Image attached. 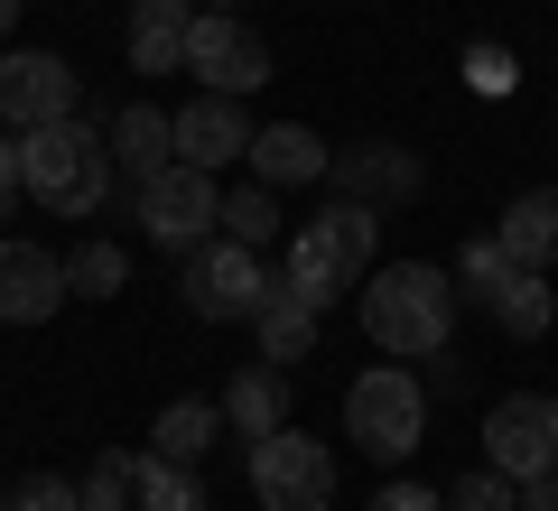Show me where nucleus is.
Wrapping results in <instances>:
<instances>
[{
    "mask_svg": "<svg viewBox=\"0 0 558 511\" xmlns=\"http://www.w3.org/2000/svg\"><path fill=\"white\" fill-rule=\"evenodd\" d=\"M512 270H521V260L502 252L494 233H484V242H465V260H457V289H465V297H484V307H494V297H502V279H512Z\"/></svg>",
    "mask_w": 558,
    "mask_h": 511,
    "instance_id": "b1692460",
    "label": "nucleus"
},
{
    "mask_svg": "<svg viewBox=\"0 0 558 511\" xmlns=\"http://www.w3.org/2000/svg\"><path fill=\"white\" fill-rule=\"evenodd\" d=\"M502 252L521 260V270H549L558 260V186H531V196H512L502 205Z\"/></svg>",
    "mask_w": 558,
    "mask_h": 511,
    "instance_id": "f3484780",
    "label": "nucleus"
},
{
    "mask_svg": "<svg viewBox=\"0 0 558 511\" xmlns=\"http://www.w3.org/2000/svg\"><path fill=\"white\" fill-rule=\"evenodd\" d=\"M84 511H131V455H102V465H94V484H84Z\"/></svg>",
    "mask_w": 558,
    "mask_h": 511,
    "instance_id": "cd10ccee",
    "label": "nucleus"
},
{
    "mask_svg": "<svg viewBox=\"0 0 558 511\" xmlns=\"http://www.w3.org/2000/svg\"><path fill=\"white\" fill-rule=\"evenodd\" d=\"M186 28H196V0H131V65L140 75H178Z\"/></svg>",
    "mask_w": 558,
    "mask_h": 511,
    "instance_id": "2eb2a0df",
    "label": "nucleus"
},
{
    "mask_svg": "<svg viewBox=\"0 0 558 511\" xmlns=\"http://www.w3.org/2000/svg\"><path fill=\"white\" fill-rule=\"evenodd\" d=\"M223 242L270 252V242H279V186H242V196H223Z\"/></svg>",
    "mask_w": 558,
    "mask_h": 511,
    "instance_id": "5701e85b",
    "label": "nucleus"
},
{
    "mask_svg": "<svg viewBox=\"0 0 558 511\" xmlns=\"http://www.w3.org/2000/svg\"><path fill=\"white\" fill-rule=\"evenodd\" d=\"M140 223H149L159 252H196L223 223V186L205 178V168H186V158H168L159 178H140Z\"/></svg>",
    "mask_w": 558,
    "mask_h": 511,
    "instance_id": "39448f33",
    "label": "nucleus"
},
{
    "mask_svg": "<svg viewBox=\"0 0 558 511\" xmlns=\"http://www.w3.org/2000/svg\"><path fill=\"white\" fill-rule=\"evenodd\" d=\"M0 121L10 131H47V121H75V65L65 57H0Z\"/></svg>",
    "mask_w": 558,
    "mask_h": 511,
    "instance_id": "9d476101",
    "label": "nucleus"
},
{
    "mask_svg": "<svg viewBox=\"0 0 558 511\" xmlns=\"http://www.w3.org/2000/svg\"><path fill=\"white\" fill-rule=\"evenodd\" d=\"M326 178H336L344 205H410L418 196V149H400V139H363V149H336L326 158Z\"/></svg>",
    "mask_w": 558,
    "mask_h": 511,
    "instance_id": "9b49d317",
    "label": "nucleus"
},
{
    "mask_svg": "<svg viewBox=\"0 0 558 511\" xmlns=\"http://www.w3.org/2000/svg\"><path fill=\"white\" fill-rule=\"evenodd\" d=\"M20 10H28V0H0V38H10V28H20Z\"/></svg>",
    "mask_w": 558,
    "mask_h": 511,
    "instance_id": "473e14b6",
    "label": "nucleus"
},
{
    "mask_svg": "<svg viewBox=\"0 0 558 511\" xmlns=\"http://www.w3.org/2000/svg\"><path fill=\"white\" fill-rule=\"evenodd\" d=\"M223 428H233L242 447L279 437V428H289V373H279V363H260V373H233V391H223Z\"/></svg>",
    "mask_w": 558,
    "mask_h": 511,
    "instance_id": "dca6fc26",
    "label": "nucleus"
},
{
    "mask_svg": "<svg viewBox=\"0 0 558 511\" xmlns=\"http://www.w3.org/2000/svg\"><path fill=\"white\" fill-rule=\"evenodd\" d=\"M363 334L391 363L447 354V334H457V279L428 270V260H381V270H363Z\"/></svg>",
    "mask_w": 558,
    "mask_h": 511,
    "instance_id": "f257e3e1",
    "label": "nucleus"
},
{
    "mask_svg": "<svg viewBox=\"0 0 558 511\" xmlns=\"http://www.w3.org/2000/svg\"><path fill=\"white\" fill-rule=\"evenodd\" d=\"M65 279H75V297H112L121 279H131V260H121L112 242H84V252L65 260Z\"/></svg>",
    "mask_w": 558,
    "mask_h": 511,
    "instance_id": "393cba45",
    "label": "nucleus"
},
{
    "mask_svg": "<svg viewBox=\"0 0 558 511\" xmlns=\"http://www.w3.org/2000/svg\"><path fill=\"white\" fill-rule=\"evenodd\" d=\"M215 437H223V400H168L159 428H149V455H168V465H205Z\"/></svg>",
    "mask_w": 558,
    "mask_h": 511,
    "instance_id": "aec40b11",
    "label": "nucleus"
},
{
    "mask_svg": "<svg viewBox=\"0 0 558 511\" xmlns=\"http://www.w3.org/2000/svg\"><path fill=\"white\" fill-rule=\"evenodd\" d=\"M260 297H270V270H260V252H242V242H223V233L186 252V307H196L205 326L260 316Z\"/></svg>",
    "mask_w": 558,
    "mask_h": 511,
    "instance_id": "6e6552de",
    "label": "nucleus"
},
{
    "mask_svg": "<svg viewBox=\"0 0 558 511\" xmlns=\"http://www.w3.org/2000/svg\"><path fill=\"white\" fill-rule=\"evenodd\" d=\"M549 316H558L549 270H512V279H502V297H494V326L512 334V344H539V334H549Z\"/></svg>",
    "mask_w": 558,
    "mask_h": 511,
    "instance_id": "4be33fe9",
    "label": "nucleus"
},
{
    "mask_svg": "<svg viewBox=\"0 0 558 511\" xmlns=\"http://www.w3.org/2000/svg\"><path fill=\"white\" fill-rule=\"evenodd\" d=\"M447 511H521V492H512V474H465V484H447Z\"/></svg>",
    "mask_w": 558,
    "mask_h": 511,
    "instance_id": "bb28decb",
    "label": "nucleus"
},
{
    "mask_svg": "<svg viewBox=\"0 0 558 511\" xmlns=\"http://www.w3.org/2000/svg\"><path fill=\"white\" fill-rule=\"evenodd\" d=\"M131 511H215L196 484V465H168V455H131Z\"/></svg>",
    "mask_w": 558,
    "mask_h": 511,
    "instance_id": "412c9836",
    "label": "nucleus"
},
{
    "mask_svg": "<svg viewBox=\"0 0 558 511\" xmlns=\"http://www.w3.org/2000/svg\"><path fill=\"white\" fill-rule=\"evenodd\" d=\"M186 75L205 84V94H252V84H270V47H260L252 20H233V10H196V28H186Z\"/></svg>",
    "mask_w": 558,
    "mask_h": 511,
    "instance_id": "0eeeda50",
    "label": "nucleus"
},
{
    "mask_svg": "<svg viewBox=\"0 0 558 511\" xmlns=\"http://www.w3.org/2000/svg\"><path fill=\"white\" fill-rule=\"evenodd\" d=\"M65 297H75V279L47 242H0V326H38Z\"/></svg>",
    "mask_w": 558,
    "mask_h": 511,
    "instance_id": "f8f14e48",
    "label": "nucleus"
},
{
    "mask_svg": "<svg viewBox=\"0 0 558 511\" xmlns=\"http://www.w3.org/2000/svg\"><path fill=\"white\" fill-rule=\"evenodd\" d=\"M0 511H84V484H65V474H20Z\"/></svg>",
    "mask_w": 558,
    "mask_h": 511,
    "instance_id": "a878e982",
    "label": "nucleus"
},
{
    "mask_svg": "<svg viewBox=\"0 0 558 511\" xmlns=\"http://www.w3.org/2000/svg\"><path fill=\"white\" fill-rule=\"evenodd\" d=\"M484 465L494 474H558V400H539V391H512V400H494L484 410Z\"/></svg>",
    "mask_w": 558,
    "mask_h": 511,
    "instance_id": "1a4fd4ad",
    "label": "nucleus"
},
{
    "mask_svg": "<svg viewBox=\"0 0 558 511\" xmlns=\"http://www.w3.org/2000/svg\"><path fill=\"white\" fill-rule=\"evenodd\" d=\"M20 186L47 205V215H94L112 196V139L94 121H47V131H20Z\"/></svg>",
    "mask_w": 558,
    "mask_h": 511,
    "instance_id": "7ed1b4c3",
    "label": "nucleus"
},
{
    "mask_svg": "<svg viewBox=\"0 0 558 511\" xmlns=\"http://www.w3.org/2000/svg\"><path fill=\"white\" fill-rule=\"evenodd\" d=\"M512 492H521V511H558V474H521Z\"/></svg>",
    "mask_w": 558,
    "mask_h": 511,
    "instance_id": "7c9ffc66",
    "label": "nucleus"
},
{
    "mask_svg": "<svg viewBox=\"0 0 558 511\" xmlns=\"http://www.w3.org/2000/svg\"><path fill=\"white\" fill-rule=\"evenodd\" d=\"M10 196H28V186H20V139H0V205H10Z\"/></svg>",
    "mask_w": 558,
    "mask_h": 511,
    "instance_id": "2f4dec72",
    "label": "nucleus"
},
{
    "mask_svg": "<svg viewBox=\"0 0 558 511\" xmlns=\"http://www.w3.org/2000/svg\"><path fill=\"white\" fill-rule=\"evenodd\" d=\"M373 242H381V223H373V205H326V215H307L299 233H289V260H279V289L289 297H307V307H336V297H354V279L373 270Z\"/></svg>",
    "mask_w": 558,
    "mask_h": 511,
    "instance_id": "f03ea898",
    "label": "nucleus"
},
{
    "mask_svg": "<svg viewBox=\"0 0 558 511\" xmlns=\"http://www.w3.org/2000/svg\"><path fill=\"white\" fill-rule=\"evenodd\" d=\"M252 326H260V363H279V373L317 354V307H307V297H289L279 279H270V297H260Z\"/></svg>",
    "mask_w": 558,
    "mask_h": 511,
    "instance_id": "a211bd4d",
    "label": "nucleus"
},
{
    "mask_svg": "<svg viewBox=\"0 0 558 511\" xmlns=\"http://www.w3.org/2000/svg\"><path fill=\"white\" fill-rule=\"evenodd\" d=\"M252 492L260 511H326L336 502V447H317L307 428H279L252 447Z\"/></svg>",
    "mask_w": 558,
    "mask_h": 511,
    "instance_id": "423d86ee",
    "label": "nucleus"
},
{
    "mask_svg": "<svg viewBox=\"0 0 558 511\" xmlns=\"http://www.w3.org/2000/svg\"><path fill=\"white\" fill-rule=\"evenodd\" d=\"M465 84H475V94H512L521 65L502 57V47H465Z\"/></svg>",
    "mask_w": 558,
    "mask_h": 511,
    "instance_id": "c85d7f7f",
    "label": "nucleus"
},
{
    "mask_svg": "<svg viewBox=\"0 0 558 511\" xmlns=\"http://www.w3.org/2000/svg\"><path fill=\"white\" fill-rule=\"evenodd\" d=\"M168 131H178V158H186V168H205V178H215L223 158L252 149V121H242L233 94H196L186 112H168Z\"/></svg>",
    "mask_w": 558,
    "mask_h": 511,
    "instance_id": "ddd939ff",
    "label": "nucleus"
},
{
    "mask_svg": "<svg viewBox=\"0 0 558 511\" xmlns=\"http://www.w3.org/2000/svg\"><path fill=\"white\" fill-rule=\"evenodd\" d=\"M102 139H112V168H131V186L159 178L168 158H178V131H168V112H149V102H131V112H121Z\"/></svg>",
    "mask_w": 558,
    "mask_h": 511,
    "instance_id": "6ab92c4d",
    "label": "nucleus"
},
{
    "mask_svg": "<svg viewBox=\"0 0 558 511\" xmlns=\"http://www.w3.org/2000/svg\"><path fill=\"white\" fill-rule=\"evenodd\" d=\"M242 158L260 168V186H317L336 149H326L307 121H270V131H252V149H242Z\"/></svg>",
    "mask_w": 558,
    "mask_h": 511,
    "instance_id": "4468645a",
    "label": "nucleus"
},
{
    "mask_svg": "<svg viewBox=\"0 0 558 511\" xmlns=\"http://www.w3.org/2000/svg\"><path fill=\"white\" fill-rule=\"evenodd\" d=\"M363 511H447V492H428V484H381Z\"/></svg>",
    "mask_w": 558,
    "mask_h": 511,
    "instance_id": "c756f323",
    "label": "nucleus"
},
{
    "mask_svg": "<svg viewBox=\"0 0 558 511\" xmlns=\"http://www.w3.org/2000/svg\"><path fill=\"white\" fill-rule=\"evenodd\" d=\"M344 428H354V447H363V455L400 465V455L428 437V381L400 373V363H373V373H354V391H344Z\"/></svg>",
    "mask_w": 558,
    "mask_h": 511,
    "instance_id": "20e7f679",
    "label": "nucleus"
}]
</instances>
